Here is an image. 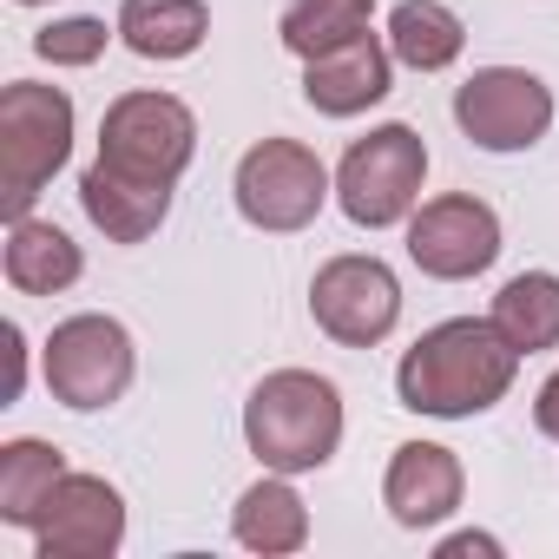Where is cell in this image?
I'll return each instance as SVG.
<instances>
[{
    "instance_id": "obj_1",
    "label": "cell",
    "mask_w": 559,
    "mask_h": 559,
    "mask_svg": "<svg viewBox=\"0 0 559 559\" xmlns=\"http://www.w3.org/2000/svg\"><path fill=\"white\" fill-rule=\"evenodd\" d=\"M520 376V349L493 330V317H448L421 330V343L395 369V395L415 415L435 421H474L493 402H507Z\"/></svg>"
},
{
    "instance_id": "obj_2",
    "label": "cell",
    "mask_w": 559,
    "mask_h": 559,
    "mask_svg": "<svg viewBox=\"0 0 559 559\" xmlns=\"http://www.w3.org/2000/svg\"><path fill=\"white\" fill-rule=\"evenodd\" d=\"M243 441L270 474L330 467L343 448V395L317 369H270L243 402Z\"/></svg>"
},
{
    "instance_id": "obj_3",
    "label": "cell",
    "mask_w": 559,
    "mask_h": 559,
    "mask_svg": "<svg viewBox=\"0 0 559 559\" xmlns=\"http://www.w3.org/2000/svg\"><path fill=\"white\" fill-rule=\"evenodd\" d=\"M73 158V99L40 80H14L0 93V204L27 217L47 178Z\"/></svg>"
},
{
    "instance_id": "obj_4",
    "label": "cell",
    "mask_w": 559,
    "mask_h": 559,
    "mask_svg": "<svg viewBox=\"0 0 559 559\" xmlns=\"http://www.w3.org/2000/svg\"><path fill=\"white\" fill-rule=\"evenodd\" d=\"M40 376H47V389H53L60 408L99 415V408L126 402V389H132V376H139L132 330H126L119 317H99V310L67 317V323H53V336H47V349H40Z\"/></svg>"
},
{
    "instance_id": "obj_5",
    "label": "cell",
    "mask_w": 559,
    "mask_h": 559,
    "mask_svg": "<svg viewBox=\"0 0 559 559\" xmlns=\"http://www.w3.org/2000/svg\"><path fill=\"white\" fill-rule=\"evenodd\" d=\"M230 198H237V217L243 224H257L270 237H290V230H310L323 217V204L336 198V178L297 139H257L237 158Z\"/></svg>"
},
{
    "instance_id": "obj_6",
    "label": "cell",
    "mask_w": 559,
    "mask_h": 559,
    "mask_svg": "<svg viewBox=\"0 0 559 559\" xmlns=\"http://www.w3.org/2000/svg\"><path fill=\"white\" fill-rule=\"evenodd\" d=\"M421 185H428V145L415 126H376L336 165V204L362 230L408 224L421 204Z\"/></svg>"
},
{
    "instance_id": "obj_7",
    "label": "cell",
    "mask_w": 559,
    "mask_h": 559,
    "mask_svg": "<svg viewBox=\"0 0 559 559\" xmlns=\"http://www.w3.org/2000/svg\"><path fill=\"white\" fill-rule=\"evenodd\" d=\"M198 152V119L171 93H119L99 119V158L145 185H178Z\"/></svg>"
},
{
    "instance_id": "obj_8",
    "label": "cell",
    "mask_w": 559,
    "mask_h": 559,
    "mask_svg": "<svg viewBox=\"0 0 559 559\" xmlns=\"http://www.w3.org/2000/svg\"><path fill=\"white\" fill-rule=\"evenodd\" d=\"M310 317L343 349H376L402 323V284L382 257H330L310 276Z\"/></svg>"
},
{
    "instance_id": "obj_9",
    "label": "cell",
    "mask_w": 559,
    "mask_h": 559,
    "mask_svg": "<svg viewBox=\"0 0 559 559\" xmlns=\"http://www.w3.org/2000/svg\"><path fill=\"white\" fill-rule=\"evenodd\" d=\"M454 126L480 152H533L552 132V86L526 67H480L454 86Z\"/></svg>"
},
{
    "instance_id": "obj_10",
    "label": "cell",
    "mask_w": 559,
    "mask_h": 559,
    "mask_svg": "<svg viewBox=\"0 0 559 559\" xmlns=\"http://www.w3.org/2000/svg\"><path fill=\"white\" fill-rule=\"evenodd\" d=\"M500 257V217L493 204H480L474 191H448L415 204L408 217V263L421 276H441V284H467V276L493 270Z\"/></svg>"
},
{
    "instance_id": "obj_11",
    "label": "cell",
    "mask_w": 559,
    "mask_h": 559,
    "mask_svg": "<svg viewBox=\"0 0 559 559\" xmlns=\"http://www.w3.org/2000/svg\"><path fill=\"white\" fill-rule=\"evenodd\" d=\"M126 539V500L112 480L99 474H60V487L47 493L40 520H34V552L40 559H106Z\"/></svg>"
},
{
    "instance_id": "obj_12",
    "label": "cell",
    "mask_w": 559,
    "mask_h": 559,
    "mask_svg": "<svg viewBox=\"0 0 559 559\" xmlns=\"http://www.w3.org/2000/svg\"><path fill=\"white\" fill-rule=\"evenodd\" d=\"M389 86H395V53H389V40H376V34H356V40H343V47L304 60V99H310L323 119H356V112L382 106Z\"/></svg>"
},
{
    "instance_id": "obj_13",
    "label": "cell",
    "mask_w": 559,
    "mask_h": 559,
    "mask_svg": "<svg viewBox=\"0 0 559 559\" xmlns=\"http://www.w3.org/2000/svg\"><path fill=\"white\" fill-rule=\"evenodd\" d=\"M461 487H467V474H461L454 448H441V441H402L395 461H389V474H382V507H389L395 526L421 533V526H441L461 507Z\"/></svg>"
},
{
    "instance_id": "obj_14",
    "label": "cell",
    "mask_w": 559,
    "mask_h": 559,
    "mask_svg": "<svg viewBox=\"0 0 559 559\" xmlns=\"http://www.w3.org/2000/svg\"><path fill=\"white\" fill-rule=\"evenodd\" d=\"M80 211L93 217V230H106V243H145L171 217V185H145L93 158L80 178Z\"/></svg>"
},
{
    "instance_id": "obj_15",
    "label": "cell",
    "mask_w": 559,
    "mask_h": 559,
    "mask_svg": "<svg viewBox=\"0 0 559 559\" xmlns=\"http://www.w3.org/2000/svg\"><path fill=\"white\" fill-rule=\"evenodd\" d=\"M230 533H237V546H250V552H263V559L304 552V546H310V507H304V493L290 487V474H270V467H263V480H250V487L237 493Z\"/></svg>"
},
{
    "instance_id": "obj_16",
    "label": "cell",
    "mask_w": 559,
    "mask_h": 559,
    "mask_svg": "<svg viewBox=\"0 0 559 559\" xmlns=\"http://www.w3.org/2000/svg\"><path fill=\"white\" fill-rule=\"evenodd\" d=\"M0 270H8V284H14L21 297H60V290L80 284L86 257H80V243H73L60 224H47V217H14L8 250H0Z\"/></svg>"
},
{
    "instance_id": "obj_17",
    "label": "cell",
    "mask_w": 559,
    "mask_h": 559,
    "mask_svg": "<svg viewBox=\"0 0 559 559\" xmlns=\"http://www.w3.org/2000/svg\"><path fill=\"white\" fill-rule=\"evenodd\" d=\"M112 34L139 60H191L211 40V8L204 0H126Z\"/></svg>"
},
{
    "instance_id": "obj_18",
    "label": "cell",
    "mask_w": 559,
    "mask_h": 559,
    "mask_svg": "<svg viewBox=\"0 0 559 559\" xmlns=\"http://www.w3.org/2000/svg\"><path fill=\"white\" fill-rule=\"evenodd\" d=\"M487 317H493V330H500L520 356L559 349V276H552V270H520V276H507Z\"/></svg>"
},
{
    "instance_id": "obj_19",
    "label": "cell",
    "mask_w": 559,
    "mask_h": 559,
    "mask_svg": "<svg viewBox=\"0 0 559 559\" xmlns=\"http://www.w3.org/2000/svg\"><path fill=\"white\" fill-rule=\"evenodd\" d=\"M389 53L415 73H448L461 53H467V27L454 8H441V0H402V8L389 14Z\"/></svg>"
},
{
    "instance_id": "obj_20",
    "label": "cell",
    "mask_w": 559,
    "mask_h": 559,
    "mask_svg": "<svg viewBox=\"0 0 559 559\" xmlns=\"http://www.w3.org/2000/svg\"><path fill=\"white\" fill-rule=\"evenodd\" d=\"M60 474H67V454L53 441H34V435L8 441L0 448V520L34 533V520H40L47 493L60 487Z\"/></svg>"
},
{
    "instance_id": "obj_21",
    "label": "cell",
    "mask_w": 559,
    "mask_h": 559,
    "mask_svg": "<svg viewBox=\"0 0 559 559\" xmlns=\"http://www.w3.org/2000/svg\"><path fill=\"white\" fill-rule=\"evenodd\" d=\"M369 14H376V0H290L284 21H276V40L297 60H317V53L369 34Z\"/></svg>"
},
{
    "instance_id": "obj_22",
    "label": "cell",
    "mask_w": 559,
    "mask_h": 559,
    "mask_svg": "<svg viewBox=\"0 0 559 559\" xmlns=\"http://www.w3.org/2000/svg\"><path fill=\"white\" fill-rule=\"evenodd\" d=\"M106 21L99 14H73V21H53V27H40L34 34V53L47 60V67H93L99 53H106Z\"/></svg>"
},
{
    "instance_id": "obj_23",
    "label": "cell",
    "mask_w": 559,
    "mask_h": 559,
    "mask_svg": "<svg viewBox=\"0 0 559 559\" xmlns=\"http://www.w3.org/2000/svg\"><path fill=\"white\" fill-rule=\"evenodd\" d=\"M0 336H8V402H21V389H27V336H21V323H8V330H0Z\"/></svg>"
},
{
    "instance_id": "obj_24",
    "label": "cell",
    "mask_w": 559,
    "mask_h": 559,
    "mask_svg": "<svg viewBox=\"0 0 559 559\" xmlns=\"http://www.w3.org/2000/svg\"><path fill=\"white\" fill-rule=\"evenodd\" d=\"M533 421H539V435H552V441H559V369L539 382V395H533Z\"/></svg>"
},
{
    "instance_id": "obj_25",
    "label": "cell",
    "mask_w": 559,
    "mask_h": 559,
    "mask_svg": "<svg viewBox=\"0 0 559 559\" xmlns=\"http://www.w3.org/2000/svg\"><path fill=\"white\" fill-rule=\"evenodd\" d=\"M461 552H500V539H487V533H454V539H441V559H461Z\"/></svg>"
},
{
    "instance_id": "obj_26",
    "label": "cell",
    "mask_w": 559,
    "mask_h": 559,
    "mask_svg": "<svg viewBox=\"0 0 559 559\" xmlns=\"http://www.w3.org/2000/svg\"><path fill=\"white\" fill-rule=\"evenodd\" d=\"M14 8H47V0H14Z\"/></svg>"
}]
</instances>
